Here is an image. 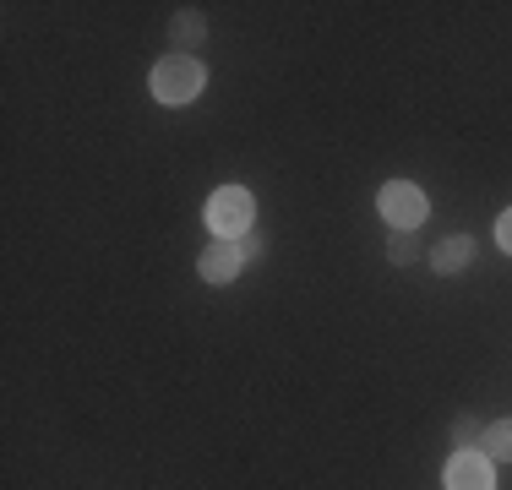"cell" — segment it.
I'll use <instances>...</instances> for the list:
<instances>
[{
    "instance_id": "3",
    "label": "cell",
    "mask_w": 512,
    "mask_h": 490,
    "mask_svg": "<svg viewBox=\"0 0 512 490\" xmlns=\"http://www.w3.org/2000/svg\"><path fill=\"white\" fill-rule=\"evenodd\" d=\"M376 207H382V218L393 229H404V235H414V229L425 224V213H431V202H425V191L414 186V180H387L382 196H376Z\"/></svg>"
},
{
    "instance_id": "2",
    "label": "cell",
    "mask_w": 512,
    "mask_h": 490,
    "mask_svg": "<svg viewBox=\"0 0 512 490\" xmlns=\"http://www.w3.org/2000/svg\"><path fill=\"white\" fill-rule=\"evenodd\" d=\"M202 93V66L191 55H164L153 66V98L158 104H191Z\"/></svg>"
},
{
    "instance_id": "10",
    "label": "cell",
    "mask_w": 512,
    "mask_h": 490,
    "mask_svg": "<svg viewBox=\"0 0 512 490\" xmlns=\"http://www.w3.org/2000/svg\"><path fill=\"white\" fill-rule=\"evenodd\" d=\"M175 39H180V44H197V39H202V17H180V22H175Z\"/></svg>"
},
{
    "instance_id": "7",
    "label": "cell",
    "mask_w": 512,
    "mask_h": 490,
    "mask_svg": "<svg viewBox=\"0 0 512 490\" xmlns=\"http://www.w3.org/2000/svg\"><path fill=\"white\" fill-rule=\"evenodd\" d=\"M480 447H485V458H491V463H512V420H496V425H485Z\"/></svg>"
},
{
    "instance_id": "4",
    "label": "cell",
    "mask_w": 512,
    "mask_h": 490,
    "mask_svg": "<svg viewBox=\"0 0 512 490\" xmlns=\"http://www.w3.org/2000/svg\"><path fill=\"white\" fill-rule=\"evenodd\" d=\"M447 490H496V485H491V458L463 447L458 458L447 463Z\"/></svg>"
},
{
    "instance_id": "8",
    "label": "cell",
    "mask_w": 512,
    "mask_h": 490,
    "mask_svg": "<svg viewBox=\"0 0 512 490\" xmlns=\"http://www.w3.org/2000/svg\"><path fill=\"white\" fill-rule=\"evenodd\" d=\"M420 240H414V235H404V229H393V240H387V262H393V267H409V262H420Z\"/></svg>"
},
{
    "instance_id": "1",
    "label": "cell",
    "mask_w": 512,
    "mask_h": 490,
    "mask_svg": "<svg viewBox=\"0 0 512 490\" xmlns=\"http://www.w3.org/2000/svg\"><path fill=\"white\" fill-rule=\"evenodd\" d=\"M256 224V196L246 186H218L207 196V229H218V240H240Z\"/></svg>"
},
{
    "instance_id": "6",
    "label": "cell",
    "mask_w": 512,
    "mask_h": 490,
    "mask_svg": "<svg viewBox=\"0 0 512 490\" xmlns=\"http://www.w3.org/2000/svg\"><path fill=\"white\" fill-rule=\"evenodd\" d=\"M469 262H474V240H463V235L442 240V245L431 251V273H463Z\"/></svg>"
},
{
    "instance_id": "11",
    "label": "cell",
    "mask_w": 512,
    "mask_h": 490,
    "mask_svg": "<svg viewBox=\"0 0 512 490\" xmlns=\"http://www.w3.org/2000/svg\"><path fill=\"white\" fill-rule=\"evenodd\" d=\"M496 245H502V251H512V207L496 218Z\"/></svg>"
},
{
    "instance_id": "5",
    "label": "cell",
    "mask_w": 512,
    "mask_h": 490,
    "mask_svg": "<svg viewBox=\"0 0 512 490\" xmlns=\"http://www.w3.org/2000/svg\"><path fill=\"white\" fill-rule=\"evenodd\" d=\"M240 262H246V251H240V240H213V245L202 251L197 273L207 278V284H229V278L240 273Z\"/></svg>"
},
{
    "instance_id": "9",
    "label": "cell",
    "mask_w": 512,
    "mask_h": 490,
    "mask_svg": "<svg viewBox=\"0 0 512 490\" xmlns=\"http://www.w3.org/2000/svg\"><path fill=\"white\" fill-rule=\"evenodd\" d=\"M480 420H474V414H458V420H453V441H458V447H480Z\"/></svg>"
}]
</instances>
